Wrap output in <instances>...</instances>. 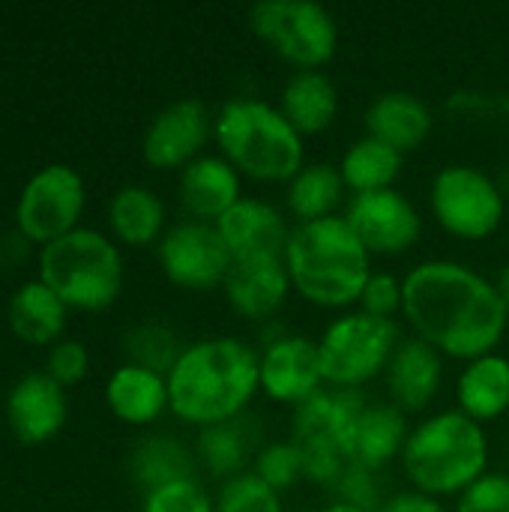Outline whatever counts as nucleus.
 I'll list each match as a JSON object with an SVG mask.
<instances>
[{
  "mask_svg": "<svg viewBox=\"0 0 509 512\" xmlns=\"http://www.w3.org/2000/svg\"><path fill=\"white\" fill-rule=\"evenodd\" d=\"M402 318L417 339L444 360L471 363L498 351L509 330V312L498 282L453 258L414 264L405 276Z\"/></svg>",
  "mask_w": 509,
  "mask_h": 512,
  "instance_id": "1",
  "label": "nucleus"
},
{
  "mask_svg": "<svg viewBox=\"0 0 509 512\" xmlns=\"http://www.w3.org/2000/svg\"><path fill=\"white\" fill-rule=\"evenodd\" d=\"M261 351L240 336H207L183 348L168 378L171 414L195 429L246 417L261 393Z\"/></svg>",
  "mask_w": 509,
  "mask_h": 512,
  "instance_id": "2",
  "label": "nucleus"
},
{
  "mask_svg": "<svg viewBox=\"0 0 509 512\" xmlns=\"http://www.w3.org/2000/svg\"><path fill=\"white\" fill-rule=\"evenodd\" d=\"M285 267L297 297L318 309H357L360 294L375 273L372 252L351 231L345 216L294 225Z\"/></svg>",
  "mask_w": 509,
  "mask_h": 512,
  "instance_id": "3",
  "label": "nucleus"
},
{
  "mask_svg": "<svg viewBox=\"0 0 509 512\" xmlns=\"http://www.w3.org/2000/svg\"><path fill=\"white\" fill-rule=\"evenodd\" d=\"M489 435L459 408L426 414L411 426L402 450V471L411 489L438 501L459 498L483 474H489Z\"/></svg>",
  "mask_w": 509,
  "mask_h": 512,
  "instance_id": "4",
  "label": "nucleus"
},
{
  "mask_svg": "<svg viewBox=\"0 0 509 512\" xmlns=\"http://www.w3.org/2000/svg\"><path fill=\"white\" fill-rule=\"evenodd\" d=\"M213 141L243 180L288 183L306 165V138L279 105L258 96H231L213 117Z\"/></svg>",
  "mask_w": 509,
  "mask_h": 512,
  "instance_id": "5",
  "label": "nucleus"
},
{
  "mask_svg": "<svg viewBox=\"0 0 509 512\" xmlns=\"http://www.w3.org/2000/svg\"><path fill=\"white\" fill-rule=\"evenodd\" d=\"M39 279L72 309L102 312L123 291V258L114 240L93 228L48 243L39 258Z\"/></svg>",
  "mask_w": 509,
  "mask_h": 512,
  "instance_id": "6",
  "label": "nucleus"
},
{
  "mask_svg": "<svg viewBox=\"0 0 509 512\" xmlns=\"http://www.w3.org/2000/svg\"><path fill=\"white\" fill-rule=\"evenodd\" d=\"M315 342L324 384L330 390L360 393L375 378H384L402 342V330L396 321H381L363 315L360 309H348L339 312Z\"/></svg>",
  "mask_w": 509,
  "mask_h": 512,
  "instance_id": "7",
  "label": "nucleus"
},
{
  "mask_svg": "<svg viewBox=\"0 0 509 512\" xmlns=\"http://www.w3.org/2000/svg\"><path fill=\"white\" fill-rule=\"evenodd\" d=\"M429 210L444 234L465 243H483L495 237L507 219V192L489 171L453 162L432 177Z\"/></svg>",
  "mask_w": 509,
  "mask_h": 512,
  "instance_id": "8",
  "label": "nucleus"
},
{
  "mask_svg": "<svg viewBox=\"0 0 509 512\" xmlns=\"http://www.w3.org/2000/svg\"><path fill=\"white\" fill-rule=\"evenodd\" d=\"M252 33L285 63L300 69H324L339 54L336 15L309 0H261L249 9Z\"/></svg>",
  "mask_w": 509,
  "mask_h": 512,
  "instance_id": "9",
  "label": "nucleus"
},
{
  "mask_svg": "<svg viewBox=\"0 0 509 512\" xmlns=\"http://www.w3.org/2000/svg\"><path fill=\"white\" fill-rule=\"evenodd\" d=\"M84 180L69 165H45L21 189L15 216L18 231L36 243H54L75 231L78 216L84 213Z\"/></svg>",
  "mask_w": 509,
  "mask_h": 512,
  "instance_id": "10",
  "label": "nucleus"
},
{
  "mask_svg": "<svg viewBox=\"0 0 509 512\" xmlns=\"http://www.w3.org/2000/svg\"><path fill=\"white\" fill-rule=\"evenodd\" d=\"M159 267L171 285L207 294L225 285L234 258L213 222L186 219L159 240Z\"/></svg>",
  "mask_w": 509,
  "mask_h": 512,
  "instance_id": "11",
  "label": "nucleus"
},
{
  "mask_svg": "<svg viewBox=\"0 0 509 512\" xmlns=\"http://www.w3.org/2000/svg\"><path fill=\"white\" fill-rule=\"evenodd\" d=\"M342 216L372 255H405L423 237V216L417 204L396 186L351 195Z\"/></svg>",
  "mask_w": 509,
  "mask_h": 512,
  "instance_id": "12",
  "label": "nucleus"
},
{
  "mask_svg": "<svg viewBox=\"0 0 509 512\" xmlns=\"http://www.w3.org/2000/svg\"><path fill=\"white\" fill-rule=\"evenodd\" d=\"M213 117L207 102L195 96L165 105L144 132V162L156 171H183L204 156V147L213 138Z\"/></svg>",
  "mask_w": 509,
  "mask_h": 512,
  "instance_id": "13",
  "label": "nucleus"
},
{
  "mask_svg": "<svg viewBox=\"0 0 509 512\" xmlns=\"http://www.w3.org/2000/svg\"><path fill=\"white\" fill-rule=\"evenodd\" d=\"M261 393L273 405L300 408L312 396H318L324 384L318 342L303 333H282L273 336L261 348Z\"/></svg>",
  "mask_w": 509,
  "mask_h": 512,
  "instance_id": "14",
  "label": "nucleus"
},
{
  "mask_svg": "<svg viewBox=\"0 0 509 512\" xmlns=\"http://www.w3.org/2000/svg\"><path fill=\"white\" fill-rule=\"evenodd\" d=\"M216 231L225 240L234 261H252V258H285L294 225L288 213L279 210L273 201L243 195L216 222Z\"/></svg>",
  "mask_w": 509,
  "mask_h": 512,
  "instance_id": "15",
  "label": "nucleus"
},
{
  "mask_svg": "<svg viewBox=\"0 0 509 512\" xmlns=\"http://www.w3.org/2000/svg\"><path fill=\"white\" fill-rule=\"evenodd\" d=\"M444 363L447 360L423 339H402L384 372L387 402H393L408 417H426L441 393Z\"/></svg>",
  "mask_w": 509,
  "mask_h": 512,
  "instance_id": "16",
  "label": "nucleus"
},
{
  "mask_svg": "<svg viewBox=\"0 0 509 512\" xmlns=\"http://www.w3.org/2000/svg\"><path fill=\"white\" fill-rule=\"evenodd\" d=\"M222 291H225V303L237 318L264 324L285 309L294 288L282 258H252V261H234Z\"/></svg>",
  "mask_w": 509,
  "mask_h": 512,
  "instance_id": "17",
  "label": "nucleus"
},
{
  "mask_svg": "<svg viewBox=\"0 0 509 512\" xmlns=\"http://www.w3.org/2000/svg\"><path fill=\"white\" fill-rule=\"evenodd\" d=\"M411 417L402 414L393 402H366L345 438V456L351 465H360L366 471H384L396 459H402V450L411 435Z\"/></svg>",
  "mask_w": 509,
  "mask_h": 512,
  "instance_id": "18",
  "label": "nucleus"
},
{
  "mask_svg": "<svg viewBox=\"0 0 509 512\" xmlns=\"http://www.w3.org/2000/svg\"><path fill=\"white\" fill-rule=\"evenodd\" d=\"M363 126H366V135L408 156L432 138L435 114L411 90H384L369 102L363 114Z\"/></svg>",
  "mask_w": 509,
  "mask_h": 512,
  "instance_id": "19",
  "label": "nucleus"
},
{
  "mask_svg": "<svg viewBox=\"0 0 509 512\" xmlns=\"http://www.w3.org/2000/svg\"><path fill=\"white\" fill-rule=\"evenodd\" d=\"M177 192L192 219L216 225L243 198V177L225 156L204 153L180 171Z\"/></svg>",
  "mask_w": 509,
  "mask_h": 512,
  "instance_id": "20",
  "label": "nucleus"
},
{
  "mask_svg": "<svg viewBox=\"0 0 509 512\" xmlns=\"http://www.w3.org/2000/svg\"><path fill=\"white\" fill-rule=\"evenodd\" d=\"M6 417L15 438L24 444H45L66 423V393L48 372H30L12 387Z\"/></svg>",
  "mask_w": 509,
  "mask_h": 512,
  "instance_id": "21",
  "label": "nucleus"
},
{
  "mask_svg": "<svg viewBox=\"0 0 509 512\" xmlns=\"http://www.w3.org/2000/svg\"><path fill=\"white\" fill-rule=\"evenodd\" d=\"M342 108V96L336 81L324 69H300L294 72L279 93V111L291 120V126L306 135L327 132Z\"/></svg>",
  "mask_w": 509,
  "mask_h": 512,
  "instance_id": "22",
  "label": "nucleus"
},
{
  "mask_svg": "<svg viewBox=\"0 0 509 512\" xmlns=\"http://www.w3.org/2000/svg\"><path fill=\"white\" fill-rule=\"evenodd\" d=\"M456 408L480 426L509 414L507 354L492 351L462 366L456 378Z\"/></svg>",
  "mask_w": 509,
  "mask_h": 512,
  "instance_id": "23",
  "label": "nucleus"
},
{
  "mask_svg": "<svg viewBox=\"0 0 509 512\" xmlns=\"http://www.w3.org/2000/svg\"><path fill=\"white\" fill-rule=\"evenodd\" d=\"M105 402L111 414L129 426H150L171 411L168 378L135 363H123L105 384Z\"/></svg>",
  "mask_w": 509,
  "mask_h": 512,
  "instance_id": "24",
  "label": "nucleus"
},
{
  "mask_svg": "<svg viewBox=\"0 0 509 512\" xmlns=\"http://www.w3.org/2000/svg\"><path fill=\"white\" fill-rule=\"evenodd\" d=\"M348 189L333 162H306L288 183H285V213L294 225L321 222L330 216H342L339 210Z\"/></svg>",
  "mask_w": 509,
  "mask_h": 512,
  "instance_id": "25",
  "label": "nucleus"
},
{
  "mask_svg": "<svg viewBox=\"0 0 509 512\" xmlns=\"http://www.w3.org/2000/svg\"><path fill=\"white\" fill-rule=\"evenodd\" d=\"M366 399L360 393L330 390L324 387L318 396L294 408L291 432L297 444H333L345 450V438L360 414Z\"/></svg>",
  "mask_w": 509,
  "mask_h": 512,
  "instance_id": "26",
  "label": "nucleus"
},
{
  "mask_svg": "<svg viewBox=\"0 0 509 512\" xmlns=\"http://www.w3.org/2000/svg\"><path fill=\"white\" fill-rule=\"evenodd\" d=\"M258 426L249 417L198 429L195 438V459L213 480H231L237 474L252 471L258 453Z\"/></svg>",
  "mask_w": 509,
  "mask_h": 512,
  "instance_id": "27",
  "label": "nucleus"
},
{
  "mask_svg": "<svg viewBox=\"0 0 509 512\" xmlns=\"http://www.w3.org/2000/svg\"><path fill=\"white\" fill-rule=\"evenodd\" d=\"M195 471H198L195 450H189L183 441L168 435H150L138 441L129 459V474L144 495L180 480H192Z\"/></svg>",
  "mask_w": 509,
  "mask_h": 512,
  "instance_id": "28",
  "label": "nucleus"
},
{
  "mask_svg": "<svg viewBox=\"0 0 509 512\" xmlns=\"http://www.w3.org/2000/svg\"><path fill=\"white\" fill-rule=\"evenodd\" d=\"M108 225L123 246H150L165 237V204L147 186H123L108 204Z\"/></svg>",
  "mask_w": 509,
  "mask_h": 512,
  "instance_id": "29",
  "label": "nucleus"
},
{
  "mask_svg": "<svg viewBox=\"0 0 509 512\" xmlns=\"http://www.w3.org/2000/svg\"><path fill=\"white\" fill-rule=\"evenodd\" d=\"M66 309L69 306L42 279L24 282L9 300V327L30 345H48L63 333Z\"/></svg>",
  "mask_w": 509,
  "mask_h": 512,
  "instance_id": "30",
  "label": "nucleus"
},
{
  "mask_svg": "<svg viewBox=\"0 0 509 512\" xmlns=\"http://www.w3.org/2000/svg\"><path fill=\"white\" fill-rule=\"evenodd\" d=\"M405 156L384 141L363 135L348 144V150L339 159V174L345 180V189L351 195H366V192H381L393 189L399 174H402Z\"/></svg>",
  "mask_w": 509,
  "mask_h": 512,
  "instance_id": "31",
  "label": "nucleus"
},
{
  "mask_svg": "<svg viewBox=\"0 0 509 512\" xmlns=\"http://www.w3.org/2000/svg\"><path fill=\"white\" fill-rule=\"evenodd\" d=\"M123 348H126L129 363L144 366V369L159 372V375H168L171 366L177 363V357L183 354L186 345H180V336H177L168 324L150 321V324L135 327V330L126 336Z\"/></svg>",
  "mask_w": 509,
  "mask_h": 512,
  "instance_id": "32",
  "label": "nucleus"
},
{
  "mask_svg": "<svg viewBox=\"0 0 509 512\" xmlns=\"http://www.w3.org/2000/svg\"><path fill=\"white\" fill-rule=\"evenodd\" d=\"M252 474H258V477H261L267 486H273L276 492L294 489L297 483L306 480L300 444H297L294 438H291V441H270V444H261L258 453H255V462H252Z\"/></svg>",
  "mask_w": 509,
  "mask_h": 512,
  "instance_id": "33",
  "label": "nucleus"
},
{
  "mask_svg": "<svg viewBox=\"0 0 509 512\" xmlns=\"http://www.w3.org/2000/svg\"><path fill=\"white\" fill-rule=\"evenodd\" d=\"M213 501H216V512H285L282 492L267 486L252 471L225 480L213 495Z\"/></svg>",
  "mask_w": 509,
  "mask_h": 512,
  "instance_id": "34",
  "label": "nucleus"
},
{
  "mask_svg": "<svg viewBox=\"0 0 509 512\" xmlns=\"http://www.w3.org/2000/svg\"><path fill=\"white\" fill-rule=\"evenodd\" d=\"M141 512H216L213 495L201 480H180L144 495Z\"/></svg>",
  "mask_w": 509,
  "mask_h": 512,
  "instance_id": "35",
  "label": "nucleus"
},
{
  "mask_svg": "<svg viewBox=\"0 0 509 512\" xmlns=\"http://www.w3.org/2000/svg\"><path fill=\"white\" fill-rule=\"evenodd\" d=\"M357 309L363 315L381 318V321H396V315L405 312V285L396 273L390 270H375L360 294Z\"/></svg>",
  "mask_w": 509,
  "mask_h": 512,
  "instance_id": "36",
  "label": "nucleus"
},
{
  "mask_svg": "<svg viewBox=\"0 0 509 512\" xmlns=\"http://www.w3.org/2000/svg\"><path fill=\"white\" fill-rule=\"evenodd\" d=\"M453 512H509V474L507 471H489L474 486H468L459 498Z\"/></svg>",
  "mask_w": 509,
  "mask_h": 512,
  "instance_id": "37",
  "label": "nucleus"
},
{
  "mask_svg": "<svg viewBox=\"0 0 509 512\" xmlns=\"http://www.w3.org/2000/svg\"><path fill=\"white\" fill-rule=\"evenodd\" d=\"M333 492H336L339 501H348V504L363 507V510L369 512H378V507H381L384 498H387V495L381 492L378 474H375V471H366V468H360V465H351V462H348V468L342 471V477H339V483L333 486Z\"/></svg>",
  "mask_w": 509,
  "mask_h": 512,
  "instance_id": "38",
  "label": "nucleus"
},
{
  "mask_svg": "<svg viewBox=\"0 0 509 512\" xmlns=\"http://www.w3.org/2000/svg\"><path fill=\"white\" fill-rule=\"evenodd\" d=\"M303 450V471L306 480L324 489H333L342 477V471L348 468V456L342 447L333 444H300Z\"/></svg>",
  "mask_w": 509,
  "mask_h": 512,
  "instance_id": "39",
  "label": "nucleus"
},
{
  "mask_svg": "<svg viewBox=\"0 0 509 512\" xmlns=\"http://www.w3.org/2000/svg\"><path fill=\"white\" fill-rule=\"evenodd\" d=\"M90 372V354L81 342L66 339L57 342L48 354V375L60 384V387H75L84 381V375Z\"/></svg>",
  "mask_w": 509,
  "mask_h": 512,
  "instance_id": "40",
  "label": "nucleus"
},
{
  "mask_svg": "<svg viewBox=\"0 0 509 512\" xmlns=\"http://www.w3.org/2000/svg\"><path fill=\"white\" fill-rule=\"evenodd\" d=\"M378 512H453L444 501L423 495L417 489H405V492H393L384 498V504L378 507Z\"/></svg>",
  "mask_w": 509,
  "mask_h": 512,
  "instance_id": "41",
  "label": "nucleus"
},
{
  "mask_svg": "<svg viewBox=\"0 0 509 512\" xmlns=\"http://www.w3.org/2000/svg\"><path fill=\"white\" fill-rule=\"evenodd\" d=\"M318 512H369V510H363V507H354V504H348V501L333 498L330 504H324Z\"/></svg>",
  "mask_w": 509,
  "mask_h": 512,
  "instance_id": "42",
  "label": "nucleus"
},
{
  "mask_svg": "<svg viewBox=\"0 0 509 512\" xmlns=\"http://www.w3.org/2000/svg\"><path fill=\"white\" fill-rule=\"evenodd\" d=\"M498 291H501V297H504V303H507V312H509V264L501 270V276H498Z\"/></svg>",
  "mask_w": 509,
  "mask_h": 512,
  "instance_id": "43",
  "label": "nucleus"
}]
</instances>
